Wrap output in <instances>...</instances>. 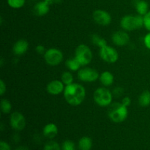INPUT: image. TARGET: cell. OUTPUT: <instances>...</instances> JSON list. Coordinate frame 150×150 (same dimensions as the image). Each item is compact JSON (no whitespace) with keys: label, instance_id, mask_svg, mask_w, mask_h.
<instances>
[{"label":"cell","instance_id":"2","mask_svg":"<svg viewBox=\"0 0 150 150\" xmlns=\"http://www.w3.org/2000/svg\"><path fill=\"white\" fill-rule=\"evenodd\" d=\"M108 117L114 123H122L127 118V107L122 103H114L109 105L108 111Z\"/></svg>","mask_w":150,"mask_h":150},{"label":"cell","instance_id":"13","mask_svg":"<svg viewBox=\"0 0 150 150\" xmlns=\"http://www.w3.org/2000/svg\"><path fill=\"white\" fill-rule=\"evenodd\" d=\"M29 49V42L26 40L21 39L14 44L13 48V54L16 56L24 54Z\"/></svg>","mask_w":150,"mask_h":150},{"label":"cell","instance_id":"35","mask_svg":"<svg viewBox=\"0 0 150 150\" xmlns=\"http://www.w3.org/2000/svg\"><path fill=\"white\" fill-rule=\"evenodd\" d=\"M62 1V0H53L54 3H55V4H59V3H61Z\"/></svg>","mask_w":150,"mask_h":150},{"label":"cell","instance_id":"29","mask_svg":"<svg viewBox=\"0 0 150 150\" xmlns=\"http://www.w3.org/2000/svg\"><path fill=\"white\" fill-rule=\"evenodd\" d=\"M0 150H11V146L4 141L0 142Z\"/></svg>","mask_w":150,"mask_h":150},{"label":"cell","instance_id":"25","mask_svg":"<svg viewBox=\"0 0 150 150\" xmlns=\"http://www.w3.org/2000/svg\"><path fill=\"white\" fill-rule=\"evenodd\" d=\"M26 0H7V4L11 8L20 9L24 6Z\"/></svg>","mask_w":150,"mask_h":150},{"label":"cell","instance_id":"23","mask_svg":"<svg viewBox=\"0 0 150 150\" xmlns=\"http://www.w3.org/2000/svg\"><path fill=\"white\" fill-rule=\"evenodd\" d=\"M61 81L64 83V85H69L73 83V76L70 72H64L62 74Z\"/></svg>","mask_w":150,"mask_h":150},{"label":"cell","instance_id":"10","mask_svg":"<svg viewBox=\"0 0 150 150\" xmlns=\"http://www.w3.org/2000/svg\"><path fill=\"white\" fill-rule=\"evenodd\" d=\"M92 18L95 23L100 26H108L111 23V16L103 10H96L92 14Z\"/></svg>","mask_w":150,"mask_h":150},{"label":"cell","instance_id":"7","mask_svg":"<svg viewBox=\"0 0 150 150\" xmlns=\"http://www.w3.org/2000/svg\"><path fill=\"white\" fill-rule=\"evenodd\" d=\"M78 78L83 82H95L100 78L99 73L91 67H83L78 72Z\"/></svg>","mask_w":150,"mask_h":150},{"label":"cell","instance_id":"5","mask_svg":"<svg viewBox=\"0 0 150 150\" xmlns=\"http://www.w3.org/2000/svg\"><path fill=\"white\" fill-rule=\"evenodd\" d=\"M75 57L80 62L81 66H86L92 60V52L88 45L81 44L76 48Z\"/></svg>","mask_w":150,"mask_h":150},{"label":"cell","instance_id":"14","mask_svg":"<svg viewBox=\"0 0 150 150\" xmlns=\"http://www.w3.org/2000/svg\"><path fill=\"white\" fill-rule=\"evenodd\" d=\"M50 4L45 0L38 1L33 7V12L36 16H43L49 12Z\"/></svg>","mask_w":150,"mask_h":150},{"label":"cell","instance_id":"28","mask_svg":"<svg viewBox=\"0 0 150 150\" xmlns=\"http://www.w3.org/2000/svg\"><path fill=\"white\" fill-rule=\"evenodd\" d=\"M124 89H122V87H117L115 88V89L113 90V95H114L115 97H117V98H120V97H121L122 95H123V93H124Z\"/></svg>","mask_w":150,"mask_h":150},{"label":"cell","instance_id":"17","mask_svg":"<svg viewBox=\"0 0 150 150\" xmlns=\"http://www.w3.org/2000/svg\"><path fill=\"white\" fill-rule=\"evenodd\" d=\"M138 14L144 16L149 12V4L144 0H138L135 4Z\"/></svg>","mask_w":150,"mask_h":150},{"label":"cell","instance_id":"22","mask_svg":"<svg viewBox=\"0 0 150 150\" xmlns=\"http://www.w3.org/2000/svg\"><path fill=\"white\" fill-rule=\"evenodd\" d=\"M1 111L3 114H7L10 113L12 109V104L7 99L3 98L1 100Z\"/></svg>","mask_w":150,"mask_h":150},{"label":"cell","instance_id":"33","mask_svg":"<svg viewBox=\"0 0 150 150\" xmlns=\"http://www.w3.org/2000/svg\"><path fill=\"white\" fill-rule=\"evenodd\" d=\"M122 103L124 105H125L126 107L130 106V104H131V99H130L129 97H125V98L122 100Z\"/></svg>","mask_w":150,"mask_h":150},{"label":"cell","instance_id":"18","mask_svg":"<svg viewBox=\"0 0 150 150\" xmlns=\"http://www.w3.org/2000/svg\"><path fill=\"white\" fill-rule=\"evenodd\" d=\"M92 147V140L88 136L81 138L78 144L79 150H91Z\"/></svg>","mask_w":150,"mask_h":150},{"label":"cell","instance_id":"26","mask_svg":"<svg viewBox=\"0 0 150 150\" xmlns=\"http://www.w3.org/2000/svg\"><path fill=\"white\" fill-rule=\"evenodd\" d=\"M62 150H76V144L73 141L65 140L62 144Z\"/></svg>","mask_w":150,"mask_h":150},{"label":"cell","instance_id":"32","mask_svg":"<svg viewBox=\"0 0 150 150\" xmlns=\"http://www.w3.org/2000/svg\"><path fill=\"white\" fill-rule=\"evenodd\" d=\"M35 50H36L37 53H38V54H45V51H46V50H45V48L42 45H37Z\"/></svg>","mask_w":150,"mask_h":150},{"label":"cell","instance_id":"24","mask_svg":"<svg viewBox=\"0 0 150 150\" xmlns=\"http://www.w3.org/2000/svg\"><path fill=\"white\" fill-rule=\"evenodd\" d=\"M43 150H62V146L55 141H49L45 144Z\"/></svg>","mask_w":150,"mask_h":150},{"label":"cell","instance_id":"16","mask_svg":"<svg viewBox=\"0 0 150 150\" xmlns=\"http://www.w3.org/2000/svg\"><path fill=\"white\" fill-rule=\"evenodd\" d=\"M100 81L104 86H110L113 84L114 77L112 73L109 71H104L100 76Z\"/></svg>","mask_w":150,"mask_h":150},{"label":"cell","instance_id":"30","mask_svg":"<svg viewBox=\"0 0 150 150\" xmlns=\"http://www.w3.org/2000/svg\"><path fill=\"white\" fill-rule=\"evenodd\" d=\"M144 43L146 48L150 50V32L145 35L144 38Z\"/></svg>","mask_w":150,"mask_h":150},{"label":"cell","instance_id":"20","mask_svg":"<svg viewBox=\"0 0 150 150\" xmlns=\"http://www.w3.org/2000/svg\"><path fill=\"white\" fill-rule=\"evenodd\" d=\"M66 66L71 71H77L81 68V64L78 61L77 59L74 57V58L69 59L66 61Z\"/></svg>","mask_w":150,"mask_h":150},{"label":"cell","instance_id":"11","mask_svg":"<svg viewBox=\"0 0 150 150\" xmlns=\"http://www.w3.org/2000/svg\"><path fill=\"white\" fill-rule=\"evenodd\" d=\"M112 41L117 46H125L130 41V36L125 31H117L112 35Z\"/></svg>","mask_w":150,"mask_h":150},{"label":"cell","instance_id":"1","mask_svg":"<svg viewBox=\"0 0 150 150\" xmlns=\"http://www.w3.org/2000/svg\"><path fill=\"white\" fill-rule=\"evenodd\" d=\"M63 93L67 103L73 106H77L84 100L86 89L80 83H73L65 86Z\"/></svg>","mask_w":150,"mask_h":150},{"label":"cell","instance_id":"31","mask_svg":"<svg viewBox=\"0 0 150 150\" xmlns=\"http://www.w3.org/2000/svg\"><path fill=\"white\" fill-rule=\"evenodd\" d=\"M6 92V84L3 80H0V95L2 96Z\"/></svg>","mask_w":150,"mask_h":150},{"label":"cell","instance_id":"34","mask_svg":"<svg viewBox=\"0 0 150 150\" xmlns=\"http://www.w3.org/2000/svg\"><path fill=\"white\" fill-rule=\"evenodd\" d=\"M15 150H29V149H28V148L26 147V146H19V147L16 148Z\"/></svg>","mask_w":150,"mask_h":150},{"label":"cell","instance_id":"27","mask_svg":"<svg viewBox=\"0 0 150 150\" xmlns=\"http://www.w3.org/2000/svg\"><path fill=\"white\" fill-rule=\"evenodd\" d=\"M144 26L150 32V10L144 16Z\"/></svg>","mask_w":150,"mask_h":150},{"label":"cell","instance_id":"15","mask_svg":"<svg viewBox=\"0 0 150 150\" xmlns=\"http://www.w3.org/2000/svg\"><path fill=\"white\" fill-rule=\"evenodd\" d=\"M59 133L58 127L54 123L47 124L42 130V134L48 139H53L57 136Z\"/></svg>","mask_w":150,"mask_h":150},{"label":"cell","instance_id":"8","mask_svg":"<svg viewBox=\"0 0 150 150\" xmlns=\"http://www.w3.org/2000/svg\"><path fill=\"white\" fill-rule=\"evenodd\" d=\"M100 57L105 62L113 64L118 60L119 54L115 48L107 45L100 49Z\"/></svg>","mask_w":150,"mask_h":150},{"label":"cell","instance_id":"9","mask_svg":"<svg viewBox=\"0 0 150 150\" xmlns=\"http://www.w3.org/2000/svg\"><path fill=\"white\" fill-rule=\"evenodd\" d=\"M10 124L12 128L16 131L23 130L26 126V120L24 116L20 112H13L10 115Z\"/></svg>","mask_w":150,"mask_h":150},{"label":"cell","instance_id":"19","mask_svg":"<svg viewBox=\"0 0 150 150\" xmlns=\"http://www.w3.org/2000/svg\"><path fill=\"white\" fill-rule=\"evenodd\" d=\"M139 103L141 106L147 107L150 105V91H144L139 98Z\"/></svg>","mask_w":150,"mask_h":150},{"label":"cell","instance_id":"12","mask_svg":"<svg viewBox=\"0 0 150 150\" xmlns=\"http://www.w3.org/2000/svg\"><path fill=\"white\" fill-rule=\"evenodd\" d=\"M64 84L62 81L54 80L48 83L46 86V90L51 95H58L64 92Z\"/></svg>","mask_w":150,"mask_h":150},{"label":"cell","instance_id":"6","mask_svg":"<svg viewBox=\"0 0 150 150\" xmlns=\"http://www.w3.org/2000/svg\"><path fill=\"white\" fill-rule=\"evenodd\" d=\"M44 59L48 65H59L63 60V54L57 48H49L44 54Z\"/></svg>","mask_w":150,"mask_h":150},{"label":"cell","instance_id":"4","mask_svg":"<svg viewBox=\"0 0 150 150\" xmlns=\"http://www.w3.org/2000/svg\"><path fill=\"white\" fill-rule=\"evenodd\" d=\"M93 98L95 102L100 106H109L112 103L113 94L106 87H100L94 92Z\"/></svg>","mask_w":150,"mask_h":150},{"label":"cell","instance_id":"3","mask_svg":"<svg viewBox=\"0 0 150 150\" xmlns=\"http://www.w3.org/2000/svg\"><path fill=\"white\" fill-rule=\"evenodd\" d=\"M120 26L125 31H133L144 26V16L141 15H127L122 18Z\"/></svg>","mask_w":150,"mask_h":150},{"label":"cell","instance_id":"21","mask_svg":"<svg viewBox=\"0 0 150 150\" xmlns=\"http://www.w3.org/2000/svg\"><path fill=\"white\" fill-rule=\"evenodd\" d=\"M92 42L93 44H95V45H97L98 47H99L100 48H103V47H105V45H107V42L104 38H101L99 35H92Z\"/></svg>","mask_w":150,"mask_h":150}]
</instances>
